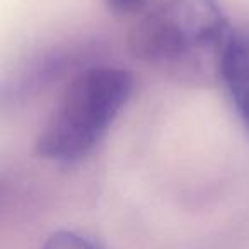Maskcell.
<instances>
[{
	"label": "cell",
	"instance_id": "6da1fadb",
	"mask_svg": "<svg viewBox=\"0 0 249 249\" xmlns=\"http://www.w3.org/2000/svg\"><path fill=\"white\" fill-rule=\"evenodd\" d=\"M217 0H164L130 31V52L178 80L218 79L232 33Z\"/></svg>",
	"mask_w": 249,
	"mask_h": 249
},
{
	"label": "cell",
	"instance_id": "52a82bcc",
	"mask_svg": "<svg viewBox=\"0 0 249 249\" xmlns=\"http://www.w3.org/2000/svg\"><path fill=\"white\" fill-rule=\"evenodd\" d=\"M234 107L239 113V116H241L242 123H244L246 130H248V133H249V96L237 101V103H234Z\"/></svg>",
	"mask_w": 249,
	"mask_h": 249
},
{
	"label": "cell",
	"instance_id": "3957f363",
	"mask_svg": "<svg viewBox=\"0 0 249 249\" xmlns=\"http://www.w3.org/2000/svg\"><path fill=\"white\" fill-rule=\"evenodd\" d=\"M87 45H58L28 56L0 77V109L19 106L82 65Z\"/></svg>",
	"mask_w": 249,
	"mask_h": 249
},
{
	"label": "cell",
	"instance_id": "277c9868",
	"mask_svg": "<svg viewBox=\"0 0 249 249\" xmlns=\"http://www.w3.org/2000/svg\"><path fill=\"white\" fill-rule=\"evenodd\" d=\"M218 79L224 82L232 104L249 96V26L232 29L222 55Z\"/></svg>",
	"mask_w": 249,
	"mask_h": 249
},
{
	"label": "cell",
	"instance_id": "8992f818",
	"mask_svg": "<svg viewBox=\"0 0 249 249\" xmlns=\"http://www.w3.org/2000/svg\"><path fill=\"white\" fill-rule=\"evenodd\" d=\"M107 4L113 11L121 12V14H132L139 12L145 7L147 0H107Z\"/></svg>",
	"mask_w": 249,
	"mask_h": 249
},
{
	"label": "cell",
	"instance_id": "5b68a950",
	"mask_svg": "<svg viewBox=\"0 0 249 249\" xmlns=\"http://www.w3.org/2000/svg\"><path fill=\"white\" fill-rule=\"evenodd\" d=\"M43 249H101L96 242L77 232L58 231L52 234L43 244Z\"/></svg>",
	"mask_w": 249,
	"mask_h": 249
},
{
	"label": "cell",
	"instance_id": "7a4b0ae2",
	"mask_svg": "<svg viewBox=\"0 0 249 249\" xmlns=\"http://www.w3.org/2000/svg\"><path fill=\"white\" fill-rule=\"evenodd\" d=\"M135 79L124 69L92 65L70 79L39 132L36 152L56 162H75L92 152L128 103Z\"/></svg>",
	"mask_w": 249,
	"mask_h": 249
}]
</instances>
